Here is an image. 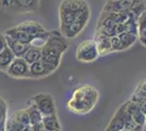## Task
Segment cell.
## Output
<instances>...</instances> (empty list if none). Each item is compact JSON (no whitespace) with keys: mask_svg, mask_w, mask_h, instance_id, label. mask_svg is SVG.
<instances>
[{"mask_svg":"<svg viewBox=\"0 0 146 131\" xmlns=\"http://www.w3.org/2000/svg\"><path fill=\"white\" fill-rule=\"evenodd\" d=\"M76 59L81 63H93L99 57L97 46L94 39H87L78 45L75 51Z\"/></svg>","mask_w":146,"mask_h":131,"instance_id":"3","label":"cell"},{"mask_svg":"<svg viewBox=\"0 0 146 131\" xmlns=\"http://www.w3.org/2000/svg\"><path fill=\"white\" fill-rule=\"evenodd\" d=\"M42 61L46 63H49V65H52L55 67H59L61 61V57H62V54L57 51V50L52 49V48H48V47H45L43 46L42 47Z\"/></svg>","mask_w":146,"mask_h":131,"instance_id":"10","label":"cell"},{"mask_svg":"<svg viewBox=\"0 0 146 131\" xmlns=\"http://www.w3.org/2000/svg\"><path fill=\"white\" fill-rule=\"evenodd\" d=\"M15 56L13 55L11 49L7 46L5 49L0 53V70L6 72L7 69L9 68V66L12 63Z\"/></svg>","mask_w":146,"mask_h":131,"instance_id":"17","label":"cell"},{"mask_svg":"<svg viewBox=\"0 0 146 131\" xmlns=\"http://www.w3.org/2000/svg\"><path fill=\"white\" fill-rule=\"evenodd\" d=\"M5 35L11 37L12 39H14V41L21 42V43L31 44V38L29 37V35H27L25 32L22 31V30H20L17 25L10 27V29H8V30L5 32Z\"/></svg>","mask_w":146,"mask_h":131,"instance_id":"14","label":"cell"},{"mask_svg":"<svg viewBox=\"0 0 146 131\" xmlns=\"http://www.w3.org/2000/svg\"><path fill=\"white\" fill-rule=\"evenodd\" d=\"M43 131H46V130H43Z\"/></svg>","mask_w":146,"mask_h":131,"instance_id":"34","label":"cell"},{"mask_svg":"<svg viewBox=\"0 0 146 131\" xmlns=\"http://www.w3.org/2000/svg\"><path fill=\"white\" fill-rule=\"evenodd\" d=\"M7 74L17 79L30 78V65L23 58H14L12 63L7 69Z\"/></svg>","mask_w":146,"mask_h":131,"instance_id":"5","label":"cell"},{"mask_svg":"<svg viewBox=\"0 0 146 131\" xmlns=\"http://www.w3.org/2000/svg\"><path fill=\"white\" fill-rule=\"evenodd\" d=\"M118 36H119L120 41H121L123 49H128L130 47H132L135 44V42L137 41V35L130 34V33H127V32H123L121 34H119Z\"/></svg>","mask_w":146,"mask_h":131,"instance_id":"22","label":"cell"},{"mask_svg":"<svg viewBox=\"0 0 146 131\" xmlns=\"http://www.w3.org/2000/svg\"><path fill=\"white\" fill-rule=\"evenodd\" d=\"M96 46H97V50L99 57L106 56L110 53H112L111 49V43H110V37L100 34V33H96L95 34V38H94Z\"/></svg>","mask_w":146,"mask_h":131,"instance_id":"11","label":"cell"},{"mask_svg":"<svg viewBox=\"0 0 146 131\" xmlns=\"http://www.w3.org/2000/svg\"><path fill=\"white\" fill-rule=\"evenodd\" d=\"M44 46L48 48H52L61 54L66 53V50L68 49V43L66 38L58 31H49L48 38Z\"/></svg>","mask_w":146,"mask_h":131,"instance_id":"6","label":"cell"},{"mask_svg":"<svg viewBox=\"0 0 146 131\" xmlns=\"http://www.w3.org/2000/svg\"><path fill=\"white\" fill-rule=\"evenodd\" d=\"M146 30V10H144L137 19V31L139 33ZM139 35V34H137Z\"/></svg>","mask_w":146,"mask_h":131,"instance_id":"28","label":"cell"},{"mask_svg":"<svg viewBox=\"0 0 146 131\" xmlns=\"http://www.w3.org/2000/svg\"><path fill=\"white\" fill-rule=\"evenodd\" d=\"M7 114H8V105L6 100L0 97V122L7 120Z\"/></svg>","mask_w":146,"mask_h":131,"instance_id":"27","label":"cell"},{"mask_svg":"<svg viewBox=\"0 0 146 131\" xmlns=\"http://www.w3.org/2000/svg\"><path fill=\"white\" fill-rule=\"evenodd\" d=\"M40 49H42V48L33 47V46L30 45V48L25 53L23 59H24L29 65H32V63H36V61H39V60L42 59V50Z\"/></svg>","mask_w":146,"mask_h":131,"instance_id":"19","label":"cell"},{"mask_svg":"<svg viewBox=\"0 0 146 131\" xmlns=\"http://www.w3.org/2000/svg\"><path fill=\"white\" fill-rule=\"evenodd\" d=\"M31 102L37 107V109L44 116L54 115L56 114V105L54 97L48 93H40L37 94L32 97Z\"/></svg>","mask_w":146,"mask_h":131,"instance_id":"4","label":"cell"},{"mask_svg":"<svg viewBox=\"0 0 146 131\" xmlns=\"http://www.w3.org/2000/svg\"><path fill=\"white\" fill-rule=\"evenodd\" d=\"M44 130L46 131H60V122L57 118V115H48L44 116L42 120Z\"/></svg>","mask_w":146,"mask_h":131,"instance_id":"15","label":"cell"},{"mask_svg":"<svg viewBox=\"0 0 146 131\" xmlns=\"http://www.w3.org/2000/svg\"><path fill=\"white\" fill-rule=\"evenodd\" d=\"M1 6L8 12L18 13L17 0H1Z\"/></svg>","mask_w":146,"mask_h":131,"instance_id":"25","label":"cell"},{"mask_svg":"<svg viewBox=\"0 0 146 131\" xmlns=\"http://www.w3.org/2000/svg\"><path fill=\"white\" fill-rule=\"evenodd\" d=\"M20 30H22L23 32H25L29 37L31 38V42L34 38L38 37L39 35H42L43 33L46 32V30L44 29V26L42 24H39L36 21H24L22 23L17 25Z\"/></svg>","mask_w":146,"mask_h":131,"instance_id":"7","label":"cell"},{"mask_svg":"<svg viewBox=\"0 0 146 131\" xmlns=\"http://www.w3.org/2000/svg\"><path fill=\"white\" fill-rule=\"evenodd\" d=\"M131 100L136 103V104H144V103H146V80L141 82L139 84V86L136 87Z\"/></svg>","mask_w":146,"mask_h":131,"instance_id":"20","label":"cell"},{"mask_svg":"<svg viewBox=\"0 0 146 131\" xmlns=\"http://www.w3.org/2000/svg\"><path fill=\"white\" fill-rule=\"evenodd\" d=\"M125 114H127V107L123 104L119 107V109L115 114L113 118L111 119L110 124L108 125L106 131H122L124 130V120H125Z\"/></svg>","mask_w":146,"mask_h":131,"instance_id":"9","label":"cell"},{"mask_svg":"<svg viewBox=\"0 0 146 131\" xmlns=\"http://www.w3.org/2000/svg\"><path fill=\"white\" fill-rule=\"evenodd\" d=\"M90 18H91V11H90L88 6H86L85 8H83L82 10H80L78 12L76 19L74 22H72L71 24L60 27V33L63 35V37L66 39L76 37L85 29Z\"/></svg>","mask_w":146,"mask_h":131,"instance_id":"2","label":"cell"},{"mask_svg":"<svg viewBox=\"0 0 146 131\" xmlns=\"http://www.w3.org/2000/svg\"><path fill=\"white\" fill-rule=\"evenodd\" d=\"M110 43H111V49H112V51H122V50H124L121 41H120V38H119L118 35L110 37Z\"/></svg>","mask_w":146,"mask_h":131,"instance_id":"26","label":"cell"},{"mask_svg":"<svg viewBox=\"0 0 146 131\" xmlns=\"http://www.w3.org/2000/svg\"><path fill=\"white\" fill-rule=\"evenodd\" d=\"M39 0H17L18 13L32 12L38 8Z\"/></svg>","mask_w":146,"mask_h":131,"instance_id":"16","label":"cell"},{"mask_svg":"<svg viewBox=\"0 0 146 131\" xmlns=\"http://www.w3.org/2000/svg\"><path fill=\"white\" fill-rule=\"evenodd\" d=\"M87 5L85 0H62L59 7V11H71L78 12L85 8Z\"/></svg>","mask_w":146,"mask_h":131,"instance_id":"13","label":"cell"},{"mask_svg":"<svg viewBox=\"0 0 146 131\" xmlns=\"http://www.w3.org/2000/svg\"><path fill=\"white\" fill-rule=\"evenodd\" d=\"M98 97V91L94 86L81 85L74 90L71 98L68 100V108L75 114H87L95 107Z\"/></svg>","mask_w":146,"mask_h":131,"instance_id":"1","label":"cell"},{"mask_svg":"<svg viewBox=\"0 0 146 131\" xmlns=\"http://www.w3.org/2000/svg\"><path fill=\"white\" fill-rule=\"evenodd\" d=\"M111 1H115V0H111Z\"/></svg>","mask_w":146,"mask_h":131,"instance_id":"33","label":"cell"},{"mask_svg":"<svg viewBox=\"0 0 146 131\" xmlns=\"http://www.w3.org/2000/svg\"><path fill=\"white\" fill-rule=\"evenodd\" d=\"M26 128L23 124H21L14 116H11L10 118L6 120V129L5 131H23Z\"/></svg>","mask_w":146,"mask_h":131,"instance_id":"23","label":"cell"},{"mask_svg":"<svg viewBox=\"0 0 146 131\" xmlns=\"http://www.w3.org/2000/svg\"><path fill=\"white\" fill-rule=\"evenodd\" d=\"M13 116L18 119L21 124H23L25 127H29L30 125V118H29V115H27V112L26 109H23V110H19V112H14Z\"/></svg>","mask_w":146,"mask_h":131,"instance_id":"24","label":"cell"},{"mask_svg":"<svg viewBox=\"0 0 146 131\" xmlns=\"http://www.w3.org/2000/svg\"><path fill=\"white\" fill-rule=\"evenodd\" d=\"M46 75H48V73H47L46 69L44 67V63L42 60L30 65V78L39 79V78H43Z\"/></svg>","mask_w":146,"mask_h":131,"instance_id":"18","label":"cell"},{"mask_svg":"<svg viewBox=\"0 0 146 131\" xmlns=\"http://www.w3.org/2000/svg\"><path fill=\"white\" fill-rule=\"evenodd\" d=\"M6 42L7 46L11 49V51L13 53V55L15 56V58H23L25 53L30 48V44H24L21 43V42H18V41H14V39H12L9 36H6Z\"/></svg>","mask_w":146,"mask_h":131,"instance_id":"12","label":"cell"},{"mask_svg":"<svg viewBox=\"0 0 146 131\" xmlns=\"http://www.w3.org/2000/svg\"><path fill=\"white\" fill-rule=\"evenodd\" d=\"M122 131H131V130H122Z\"/></svg>","mask_w":146,"mask_h":131,"instance_id":"32","label":"cell"},{"mask_svg":"<svg viewBox=\"0 0 146 131\" xmlns=\"http://www.w3.org/2000/svg\"><path fill=\"white\" fill-rule=\"evenodd\" d=\"M137 39H140L141 44L146 47V30L145 31H143V32H141V33H139V35H137Z\"/></svg>","mask_w":146,"mask_h":131,"instance_id":"29","label":"cell"},{"mask_svg":"<svg viewBox=\"0 0 146 131\" xmlns=\"http://www.w3.org/2000/svg\"><path fill=\"white\" fill-rule=\"evenodd\" d=\"M7 47V42H6V36L5 34H0V53Z\"/></svg>","mask_w":146,"mask_h":131,"instance_id":"30","label":"cell"},{"mask_svg":"<svg viewBox=\"0 0 146 131\" xmlns=\"http://www.w3.org/2000/svg\"><path fill=\"white\" fill-rule=\"evenodd\" d=\"M133 5V0H107L106 5L104 7L103 11L113 13H123L131 9Z\"/></svg>","mask_w":146,"mask_h":131,"instance_id":"8","label":"cell"},{"mask_svg":"<svg viewBox=\"0 0 146 131\" xmlns=\"http://www.w3.org/2000/svg\"><path fill=\"white\" fill-rule=\"evenodd\" d=\"M23 131H33L32 130V128H31V126H29V127H26V128H25L24 130Z\"/></svg>","mask_w":146,"mask_h":131,"instance_id":"31","label":"cell"},{"mask_svg":"<svg viewBox=\"0 0 146 131\" xmlns=\"http://www.w3.org/2000/svg\"><path fill=\"white\" fill-rule=\"evenodd\" d=\"M27 115H29V118H30V125H37V124H40L42 120H43V115L40 114V112L37 109V107L31 102L30 106L26 109Z\"/></svg>","mask_w":146,"mask_h":131,"instance_id":"21","label":"cell"}]
</instances>
